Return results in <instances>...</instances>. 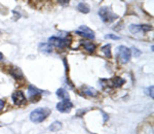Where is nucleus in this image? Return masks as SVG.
<instances>
[{"label": "nucleus", "instance_id": "1", "mask_svg": "<svg viewBox=\"0 0 154 134\" xmlns=\"http://www.w3.org/2000/svg\"><path fill=\"white\" fill-rule=\"evenodd\" d=\"M51 110L48 107H39L30 113V120L33 123H41L51 115Z\"/></svg>", "mask_w": 154, "mask_h": 134}, {"label": "nucleus", "instance_id": "2", "mask_svg": "<svg viewBox=\"0 0 154 134\" xmlns=\"http://www.w3.org/2000/svg\"><path fill=\"white\" fill-rule=\"evenodd\" d=\"M99 16L104 23H112L118 18L109 7H101L99 9Z\"/></svg>", "mask_w": 154, "mask_h": 134}, {"label": "nucleus", "instance_id": "3", "mask_svg": "<svg viewBox=\"0 0 154 134\" xmlns=\"http://www.w3.org/2000/svg\"><path fill=\"white\" fill-rule=\"evenodd\" d=\"M117 57L121 63L125 64L131 60V52L128 48L125 46H119L117 48Z\"/></svg>", "mask_w": 154, "mask_h": 134}, {"label": "nucleus", "instance_id": "4", "mask_svg": "<svg viewBox=\"0 0 154 134\" xmlns=\"http://www.w3.org/2000/svg\"><path fill=\"white\" fill-rule=\"evenodd\" d=\"M48 43L51 44V46H54L58 49H64L70 43H69L68 38H60V37L53 36L48 38Z\"/></svg>", "mask_w": 154, "mask_h": 134}, {"label": "nucleus", "instance_id": "5", "mask_svg": "<svg viewBox=\"0 0 154 134\" xmlns=\"http://www.w3.org/2000/svg\"><path fill=\"white\" fill-rule=\"evenodd\" d=\"M76 33L78 34V35L85 37V38H88V39L95 38V32L91 30V29H89L88 26H80L76 30Z\"/></svg>", "mask_w": 154, "mask_h": 134}, {"label": "nucleus", "instance_id": "6", "mask_svg": "<svg viewBox=\"0 0 154 134\" xmlns=\"http://www.w3.org/2000/svg\"><path fill=\"white\" fill-rule=\"evenodd\" d=\"M11 99L12 101H14V103L16 104L17 106H21L23 105V104L26 103L27 99L25 97L24 93L22 91H16L12 93L11 95Z\"/></svg>", "mask_w": 154, "mask_h": 134}, {"label": "nucleus", "instance_id": "7", "mask_svg": "<svg viewBox=\"0 0 154 134\" xmlns=\"http://www.w3.org/2000/svg\"><path fill=\"white\" fill-rule=\"evenodd\" d=\"M73 107V104L70 100H62L61 102H59L57 104V110H58L60 113H70L71 108Z\"/></svg>", "mask_w": 154, "mask_h": 134}, {"label": "nucleus", "instance_id": "8", "mask_svg": "<svg viewBox=\"0 0 154 134\" xmlns=\"http://www.w3.org/2000/svg\"><path fill=\"white\" fill-rule=\"evenodd\" d=\"M42 92L43 91L39 90V89H37L33 86H29V88H28V95L30 99H34L35 97H37V96L41 95Z\"/></svg>", "mask_w": 154, "mask_h": 134}, {"label": "nucleus", "instance_id": "9", "mask_svg": "<svg viewBox=\"0 0 154 134\" xmlns=\"http://www.w3.org/2000/svg\"><path fill=\"white\" fill-rule=\"evenodd\" d=\"M110 84H108V85L112 86V87H115V88H119V87H121L125 84V79H122L121 78H114L111 79L110 81H109Z\"/></svg>", "mask_w": 154, "mask_h": 134}, {"label": "nucleus", "instance_id": "10", "mask_svg": "<svg viewBox=\"0 0 154 134\" xmlns=\"http://www.w3.org/2000/svg\"><path fill=\"white\" fill-rule=\"evenodd\" d=\"M57 96H58L59 98H61L62 100H69V99H70V97H69V93L63 88L59 89V90L57 91Z\"/></svg>", "mask_w": 154, "mask_h": 134}, {"label": "nucleus", "instance_id": "11", "mask_svg": "<svg viewBox=\"0 0 154 134\" xmlns=\"http://www.w3.org/2000/svg\"><path fill=\"white\" fill-rule=\"evenodd\" d=\"M83 93L88 96H91V97H95V96L98 95V92H97L96 89L91 88V87H83Z\"/></svg>", "mask_w": 154, "mask_h": 134}, {"label": "nucleus", "instance_id": "12", "mask_svg": "<svg viewBox=\"0 0 154 134\" xmlns=\"http://www.w3.org/2000/svg\"><path fill=\"white\" fill-rule=\"evenodd\" d=\"M39 51L43 52V53H51L53 49L49 43H40L39 44Z\"/></svg>", "mask_w": 154, "mask_h": 134}, {"label": "nucleus", "instance_id": "13", "mask_svg": "<svg viewBox=\"0 0 154 134\" xmlns=\"http://www.w3.org/2000/svg\"><path fill=\"white\" fill-rule=\"evenodd\" d=\"M82 46H84V49H85L86 51L89 52V53H93L96 49V46L93 43H91V41H83Z\"/></svg>", "mask_w": 154, "mask_h": 134}, {"label": "nucleus", "instance_id": "14", "mask_svg": "<svg viewBox=\"0 0 154 134\" xmlns=\"http://www.w3.org/2000/svg\"><path fill=\"white\" fill-rule=\"evenodd\" d=\"M77 9H78L80 12H82V14H88L89 12V6L88 4L83 3V2H81V3H79L78 5H77Z\"/></svg>", "mask_w": 154, "mask_h": 134}, {"label": "nucleus", "instance_id": "15", "mask_svg": "<svg viewBox=\"0 0 154 134\" xmlns=\"http://www.w3.org/2000/svg\"><path fill=\"white\" fill-rule=\"evenodd\" d=\"M11 74L16 78H23V74H22L21 70H20L19 68H17V67H12L11 70Z\"/></svg>", "mask_w": 154, "mask_h": 134}, {"label": "nucleus", "instance_id": "16", "mask_svg": "<svg viewBox=\"0 0 154 134\" xmlns=\"http://www.w3.org/2000/svg\"><path fill=\"white\" fill-rule=\"evenodd\" d=\"M102 52L106 55L107 58H111V44H106L102 46Z\"/></svg>", "mask_w": 154, "mask_h": 134}, {"label": "nucleus", "instance_id": "17", "mask_svg": "<svg viewBox=\"0 0 154 134\" xmlns=\"http://www.w3.org/2000/svg\"><path fill=\"white\" fill-rule=\"evenodd\" d=\"M61 128H62V124L58 122V121L54 122L51 126H49V130L53 131V132H57V131H59Z\"/></svg>", "mask_w": 154, "mask_h": 134}, {"label": "nucleus", "instance_id": "18", "mask_svg": "<svg viewBox=\"0 0 154 134\" xmlns=\"http://www.w3.org/2000/svg\"><path fill=\"white\" fill-rule=\"evenodd\" d=\"M130 31L134 34L139 33V32H141V25H131Z\"/></svg>", "mask_w": 154, "mask_h": 134}, {"label": "nucleus", "instance_id": "19", "mask_svg": "<svg viewBox=\"0 0 154 134\" xmlns=\"http://www.w3.org/2000/svg\"><path fill=\"white\" fill-rule=\"evenodd\" d=\"M152 29V27L149 26V25H141V31L143 32H148Z\"/></svg>", "mask_w": 154, "mask_h": 134}, {"label": "nucleus", "instance_id": "20", "mask_svg": "<svg viewBox=\"0 0 154 134\" xmlns=\"http://www.w3.org/2000/svg\"><path fill=\"white\" fill-rule=\"evenodd\" d=\"M107 39H114V40H118L120 39V37L117 36V35H114V34H108V35L105 36Z\"/></svg>", "mask_w": 154, "mask_h": 134}, {"label": "nucleus", "instance_id": "21", "mask_svg": "<svg viewBox=\"0 0 154 134\" xmlns=\"http://www.w3.org/2000/svg\"><path fill=\"white\" fill-rule=\"evenodd\" d=\"M58 1H59L60 4H62V5H67L70 0H58Z\"/></svg>", "mask_w": 154, "mask_h": 134}, {"label": "nucleus", "instance_id": "22", "mask_svg": "<svg viewBox=\"0 0 154 134\" xmlns=\"http://www.w3.org/2000/svg\"><path fill=\"white\" fill-rule=\"evenodd\" d=\"M133 51H134L133 53H135V56H136V57H138V56H140V55H141V52L139 51L138 49L134 48V49H133Z\"/></svg>", "mask_w": 154, "mask_h": 134}, {"label": "nucleus", "instance_id": "23", "mask_svg": "<svg viewBox=\"0 0 154 134\" xmlns=\"http://www.w3.org/2000/svg\"><path fill=\"white\" fill-rule=\"evenodd\" d=\"M3 107H4V101L0 99V113H1L2 110H3Z\"/></svg>", "mask_w": 154, "mask_h": 134}, {"label": "nucleus", "instance_id": "24", "mask_svg": "<svg viewBox=\"0 0 154 134\" xmlns=\"http://www.w3.org/2000/svg\"><path fill=\"white\" fill-rule=\"evenodd\" d=\"M2 59H3V55H2V53H0V61H1Z\"/></svg>", "mask_w": 154, "mask_h": 134}]
</instances>
